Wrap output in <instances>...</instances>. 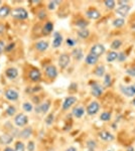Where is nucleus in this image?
<instances>
[{"instance_id": "f257e3e1", "label": "nucleus", "mask_w": 135, "mask_h": 151, "mask_svg": "<svg viewBox=\"0 0 135 151\" xmlns=\"http://www.w3.org/2000/svg\"><path fill=\"white\" fill-rule=\"evenodd\" d=\"M10 16L16 20H26L28 18V12L24 7H14L11 9Z\"/></svg>"}, {"instance_id": "f03ea898", "label": "nucleus", "mask_w": 135, "mask_h": 151, "mask_svg": "<svg viewBox=\"0 0 135 151\" xmlns=\"http://www.w3.org/2000/svg\"><path fill=\"white\" fill-rule=\"evenodd\" d=\"M28 117L25 115L24 113H17L15 116H14L13 119V123L16 127L21 128L24 127L28 124Z\"/></svg>"}, {"instance_id": "7ed1b4c3", "label": "nucleus", "mask_w": 135, "mask_h": 151, "mask_svg": "<svg viewBox=\"0 0 135 151\" xmlns=\"http://www.w3.org/2000/svg\"><path fill=\"white\" fill-rule=\"evenodd\" d=\"M45 75L48 79L55 80L58 75V70L53 65H48L45 68Z\"/></svg>"}, {"instance_id": "20e7f679", "label": "nucleus", "mask_w": 135, "mask_h": 151, "mask_svg": "<svg viewBox=\"0 0 135 151\" xmlns=\"http://www.w3.org/2000/svg\"><path fill=\"white\" fill-rule=\"evenodd\" d=\"M27 77H28V80L31 83H38V82L41 81V73H40V70L38 69H35V68L29 70Z\"/></svg>"}, {"instance_id": "39448f33", "label": "nucleus", "mask_w": 135, "mask_h": 151, "mask_svg": "<svg viewBox=\"0 0 135 151\" xmlns=\"http://www.w3.org/2000/svg\"><path fill=\"white\" fill-rule=\"evenodd\" d=\"M103 91H104V87H102L97 82H93L91 84V94L95 97V98H99L102 96Z\"/></svg>"}, {"instance_id": "423d86ee", "label": "nucleus", "mask_w": 135, "mask_h": 151, "mask_svg": "<svg viewBox=\"0 0 135 151\" xmlns=\"http://www.w3.org/2000/svg\"><path fill=\"white\" fill-rule=\"evenodd\" d=\"M4 97H5V99L8 100V101L15 102L19 99V93L16 90L9 88V89H6L5 92H4Z\"/></svg>"}, {"instance_id": "0eeeda50", "label": "nucleus", "mask_w": 135, "mask_h": 151, "mask_svg": "<svg viewBox=\"0 0 135 151\" xmlns=\"http://www.w3.org/2000/svg\"><path fill=\"white\" fill-rule=\"evenodd\" d=\"M100 111V104L97 101H93L86 108V113L89 116H94Z\"/></svg>"}, {"instance_id": "6e6552de", "label": "nucleus", "mask_w": 135, "mask_h": 151, "mask_svg": "<svg viewBox=\"0 0 135 151\" xmlns=\"http://www.w3.org/2000/svg\"><path fill=\"white\" fill-rule=\"evenodd\" d=\"M51 108V101L50 100H46V101L43 102L40 105H36L35 107V113L38 114H46L50 111Z\"/></svg>"}, {"instance_id": "1a4fd4ad", "label": "nucleus", "mask_w": 135, "mask_h": 151, "mask_svg": "<svg viewBox=\"0 0 135 151\" xmlns=\"http://www.w3.org/2000/svg\"><path fill=\"white\" fill-rule=\"evenodd\" d=\"M78 99L77 97H74V96H69L67 98L65 99V101H64V103L62 105V109L63 111H68L69 109H71L72 107L77 103Z\"/></svg>"}, {"instance_id": "9d476101", "label": "nucleus", "mask_w": 135, "mask_h": 151, "mask_svg": "<svg viewBox=\"0 0 135 151\" xmlns=\"http://www.w3.org/2000/svg\"><path fill=\"white\" fill-rule=\"evenodd\" d=\"M71 64V55L68 53H62L58 57V65L61 69H66Z\"/></svg>"}, {"instance_id": "9b49d317", "label": "nucleus", "mask_w": 135, "mask_h": 151, "mask_svg": "<svg viewBox=\"0 0 135 151\" xmlns=\"http://www.w3.org/2000/svg\"><path fill=\"white\" fill-rule=\"evenodd\" d=\"M105 50H106V48H105L104 45H101V43H97V45H94L90 48V53L100 58L105 52Z\"/></svg>"}, {"instance_id": "f8f14e48", "label": "nucleus", "mask_w": 135, "mask_h": 151, "mask_svg": "<svg viewBox=\"0 0 135 151\" xmlns=\"http://www.w3.org/2000/svg\"><path fill=\"white\" fill-rule=\"evenodd\" d=\"M64 41V37L62 35V33L58 32V31H56V32H53V43H51V45H53V48H58L62 45Z\"/></svg>"}, {"instance_id": "ddd939ff", "label": "nucleus", "mask_w": 135, "mask_h": 151, "mask_svg": "<svg viewBox=\"0 0 135 151\" xmlns=\"http://www.w3.org/2000/svg\"><path fill=\"white\" fill-rule=\"evenodd\" d=\"M5 77L8 80H15L18 77V70L14 67H9L5 70Z\"/></svg>"}, {"instance_id": "4468645a", "label": "nucleus", "mask_w": 135, "mask_h": 151, "mask_svg": "<svg viewBox=\"0 0 135 151\" xmlns=\"http://www.w3.org/2000/svg\"><path fill=\"white\" fill-rule=\"evenodd\" d=\"M130 9H131V7L128 4H125V5H120L116 8V13L118 14V15L121 16L122 17H126L127 15H128Z\"/></svg>"}, {"instance_id": "2eb2a0df", "label": "nucleus", "mask_w": 135, "mask_h": 151, "mask_svg": "<svg viewBox=\"0 0 135 151\" xmlns=\"http://www.w3.org/2000/svg\"><path fill=\"white\" fill-rule=\"evenodd\" d=\"M48 47H50V43L46 40H38L34 45V48L40 52H45L48 48Z\"/></svg>"}, {"instance_id": "dca6fc26", "label": "nucleus", "mask_w": 135, "mask_h": 151, "mask_svg": "<svg viewBox=\"0 0 135 151\" xmlns=\"http://www.w3.org/2000/svg\"><path fill=\"white\" fill-rule=\"evenodd\" d=\"M11 9V7L7 4H3L2 6H0V19H5L10 16Z\"/></svg>"}, {"instance_id": "f3484780", "label": "nucleus", "mask_w": 135, "mask_h": 151, "mask_svg": "<svg viewBox=\"0 0 135 151\" xmlns=\"http://www.w3.org/2000/svg\"><path fill=\"white\" fill-rule=\"evenodd\" d=\"M86 16L90 19H93V20H96V19H99L101 17V13L100 11H98L97 9L95 8H90L86 11Z\"/></svg>"}, {"instance_id": "a211bd4d", "label": "nucleus", "mask_w": 135, "mask_h": 151, "mask_svg": "<svg viewBox=\"0 0 135 151\" xmlns=\"http://www.w3.org/2000/svg\"><path fill=\"white\" fill-rule=\"evenodd\" d=\"M32 132H33L32 128L28 126V127L23 128L22 130L19 132V137H20L21 139L27 140V139H29V138L31 137V135H32Z\"/></svg>"}, {"instance_id": "6ab92c4d", "label": "nucleus", "mask_w": 135, "mask_h": 151, "mask_svg": "<svg viewBox=\"0 0 135 151\" xmlns=\"http://www.w3.org/2000/svg\"><path fill=\"white\" fill-rule=\"evenodd\" d=\"M14 137L11 135V134H2L0 135V143L1 144H5V145H9L11 142H13Z\"/></svg>"}, {"instance_id": "aec40b11", "label": "nucleus", "mask_w": 135, "mask_h": 151, "mask_svg": "<svg viewBox=\"0 0 135 151\" xmlns=\"http://www.w3.org/2000/svg\"><path fill=\"white\" fill-rule=\"evenodd\" d=\"M85 113H86V109L82 106H78L73 109V116L78 119L82 118L85 115Z\"/></svg>"}, {"instance_id": "412c9836", "label": "nucleus", "mask_w": 135, "mask_h": 151, "mask_svg": "<svg viewBox=\"0 0 135 151\" xmlns=\"http://www.w3.org/2000/svg\"><path fill=\"white\" fill-rule=\"evenodd\" d=\"M98 60H99V58L96 57V55H92V53L87 55V57L85 58V63H86V65H97Z\"/></svg>"}, {"instance_id": "4be33fe9", "label": "nucleus", "mask_w": 135, "mask_h": 151, "mask_svg": "<svg viewBox=\"0 0 135 151\" xmlns=\"http://www.w3.org/2000/svg\"><path fill=\"white\" fill-rule=\"evenodd\" d=\"M120 91L127 97H133L135 95V92L132 86H120Z\"/></svg>"}, {"instance_id": "5701e85b", "label": "nucleus", "mask_w": 135, "mask_h": 151, "mask_svg": "<svg viewBox=\"0 0 135 151\" xmlns=\"http://www.w3.org/2000/svg\"><path fill=\"white\" fill-rule=\"evenodd\" d=\"M53 31V22H51V21H46L43 26V33L45 35H51Z\"/></svg>"}, {"instance_id": "b1692460", "label": "nucleus", "mask_w": 135, "mask_h": 151, "mask_svg": "<svg viewBox=\"0 0 135 151\" xmlns=\"http://www.w3.org/2000/svg\"><path fill=\"white\" fill-rule=\"evenodd\" d=\"M99 137L103 141H108V142L114 140V135L110 132H108V131H101V132H99Z\"/></svg>"}, {"instance_id": "393cba45", "label": "nucleus", "mask_w": 135, "mask_h": 151, "mask_svg": "<svg viewBox=\"0 0 135 151\" xmlns=\"http://www.w3.org/2000/svg\"><path fill=\"white\" fill-rule=\"evenodd\" d=\"M105 67L103 65H97V67L95 68V70H93V73H94L95 76H97L98 78H102L103 76H105Z\"/></svg>"}, {"instance_id": "a878e982", "label": "nucleus", "mask_w": 135, "mask_h": 151, "mask_svg": "<svg viewBox=\"0 0 135 151\" xmlns=\"http://www.w3.org/2000/svg\"><path fill=\"white\" fill-rule=\"evenodd\" d=\"M78 37L81 38V40H87L90 36V30L88 28H84V29H80L77 32Z\"/></svg>"}, {"instance_id": "bb28decb", "label": "nucleus", "mask_w": 135, "mask_h": 151, "mask_svg": "<svg viewBox=\"0 0 135 151\" xmlns=\"http://www.w3.org/2000/svg\"><path fill=\"white\" fill-rule=\"evenodd\" d=\"M75 25L80 27V29H84V28H87V26L89 25V21L86 20L84 18H80V19H77L75 22Z\"/></svg>"}, {"instance_id": "cd10ccee", "label": "nucleus", "mask_w": 135, "mask_h": 151, "mask_svg": "<svg viewBox=\"0 0 135 151\" xmlns=\"http://www.w3.org/2000/svg\"><path fill=\"white\" fill-rule=\"evenodd\" d=\"M72 55L77 60H81L83 58V57H84V52H83V50H81V48H77V47H76L75 50H73Z\"/></svg>"}, {"instance_id": "c85d7f7f", "label": "nucleus", "mask_w": 135, "mask_h": 151, "mask_svg": "<svg viewBox=\"0 0 135 151\" xmlns=\"http://www.w3.org/2000/svg\"><path fill=\"white\" fill-rule=\"evenodd\" d=\"M117 58H118V53L115 52V50H111V52H108L106 55V60L108 63L114 62V60H116Z\"/></svg>"}, {"instance_id": "c756f323", "label": "nucleus", "mask_w": 135, "mask_h": 151, "mask_svg": "<svg viewBox=\"0 0 135 151\" xmlns=\"http://www.w3.org/2000/svg\"><path fill=\"white\" fill-rule=\"evenodd\" d=\"M5 113H6V115H7V116H9V117H13V116H15L16 114H17V112H16V108L13 106V105H9V106L6 108Z\"/></svg>"}, {"instance_id": "7c9ffc66", "label": "nucleus", "mask_w": 135, "mask_h": 151, "mask_svg": "<svg viewBox=\"0 0 135 151\" xmlns=\"http://www.w3.org/2000/svg\"><path fill=\"white\" fill-rule=\"evenodd\" d=\"M22 110L26 113H30L33 110V105L30 102H24L22 104Z\"/></svg>"}, {"instance_id": "2f4dec72", "label": "nucleus", "mask_w": 135, "mask_h": 151, "mask_svg": "<svg viewBox=\"0 0 135 151\" xmlns=\"http://www.w3.org/2000/svg\"><path fill=\"white\" fill-rule=\"evenodd\" d=\"M25 144L22 141H16L15 144H14V150L15 151H25Z\"/></svg>"}, {"instance_id": "473e14b6", "label": "nucleus", "mask_w": 135, "mask_h": 151, "mask_svg": "<svg viewBox=\"0 0 135 151\" xmlns=\"http://www.w3.org/2000/svg\"><path fill=\"white\" fill-rule=\"evenodd\" d=\"M111 112H103L101 113V115H100V120L103 121V122H107V121H110V119H111Z\"/></svg>"}, {"instance_id": "72a5a7b5", "label": "nucleus", "mask_w": 135, "mask_h": 151, "mask_svg": "<svg viewBox=\"0 0 135 151\" xmlns=\"http://www.w3.org/2000/svg\"><path fill=\"white\" fill-rule=\"evenodd\" d=\"M125 24V20H124V18H116V19H114V21H113V26L114 27H122Z\"/></svg>"}, {"instance_id": "f704fd0d", "label": "nucleus", "mask_w": 135, "mask_h": 151, "mask_svg": "<svg viewBox=\"0 0 135 151\" xmlns=\"http://www.w3.org/2000/svg\"><path fill=\"white\" fill-rule=\"evenodd\" d=\"M112 85V79H111V76L109 74H105L104 77V87L105 88H109L111 87Z\"/></svg>"}, {"instance_id": "c9c22d12", "label": "nucleus", "mask_w": 135, "mask_h": 151, "mask_svg": "<svg viewBox=\"0 0 135 151\" xmlns=\"http://www.w3.org/2000/svg\"><path fill=\"white\" fill-rule=\"evenodd\" d=\"M121 45H122V41L121 40H114L112 41L110 47H111L113 50H118Z\"/></svg>"}, {"instance_id": "e433bc0d", "label": "nucleus", "mask_w": 135, "mask_h": 151, "mask_svg": "<svg viewBox=\"0 0 135 151\" xmlns=\"http://www.w3.org/2000/svg\"><path fill=\"white\" fill-rule=\"evenodd\" d=\"M36 16H38V18L40 19V20H45L46 17H48V13H46L45 10H43V9H40V10L38 11V14H36Z\"/></svg>"}, {"instance_id": "4c0bfd02", "label": "nucleus", "mask_w": 135, "mask_h": 151, "mask_svg": "<svg viewBox=\"0 0 135 151\" xmlns=\"http://www.w3.org/2000/svg\"><path fill=\"white\" fill-rule=\"evenodd\" d=\"M53 121H55V115H53V113H50L48 116H46V118L45 119V124L48 126H51V124L53 123Z\"/></svg>"}, {"instance_id": "58836bf2", "label": "nucleus", "mask_w": 135, "mask_h": 151, "mask_svg": "<svg viewBox=\"0 0 135 151\" xmlns=\"http://www.w3.org/2000/svg\"><path fill=\"white\" fill-rule=\"evenodd\" d=\"M104 4L105 6H106L107 9H114L115 6H116V3H115V1H113V0H106V1H104Z\"/></svg>"}, {"instance_id": "ea45409f", "label": "nucleus", "mask_w": 135, "mask_h": 151, "mask_svg": "<svg viewBox=\"0 0 135 151\" xmlns=\"http://www.w3.org/2000/svg\"><path fill=\"white\" fill-rule=\"evenodd\" d=\"M61 2H58V1H50L48 3V8L50 9V10H55V9L58 7V5L60 4Z\"/></svg>"}, {"instance_id": "a19ab883", "label": "nucleus", "mask_w": 135, "mask_h": 151, "mask_svg": "<svg viewBox=\"0 0 135 151\" xmlns=\"http://www.w3.org/2000/svg\"><path fill=\"white\" fill-rule=\"evenodd\" d=\"M96 146H97V143H96L94 140L87 141V147H88V150L89 151H94Z\"/></svg>"}, {"instance_id": "79ce46f5", "label": "nucleus", "mask_w": 135, "mask_h": 151, "mask_svg": "<svg viewBox=\"0 0 135 151\" xmlns=\"http://www.w3.org/2000/svg\"><path fill=\"white\" fill-rule=\"evenodd\" d=\"M15 47H16V43L15 42H10V43H8V45H6V47H5V52H12V50L15 48Z\"/></svg>"}, {"instance_id": "37998d69", "label": "nucleus", "mask_w": 135, "mask_h": 151, "mask_svg": "<svg viewBox=\"0 0 135 151\" xmlns=\"http://www.w3.org/2000/svg\"><path fill=\"white\" fill-rule=\"evenodd\" d=\"M66 42H67V45L68 47H75L76 45H77V41H76L74 38L72 37H68L67 38V40H66Z\"/></svg>"}, {"instance_id": "c03bdc74", "label": "nucleus", "mask_w": 135, "mask_h": 151, "mask_svg": "<svg viewBox=\"0 0 135 151\" xmlns=\"http://www.w3.org/2000/svg\"><path fill=\"white\" fill-rule=\"evenodd\" d=\"M26 149H27V151H34L35 150V144H34L33 141H28L27 146H26Z\"/></svg>"}, {"instance_id": "a18cd8bd", "label": "nucleus", "mask_w": 135, "mask_h": 151, "mask_svg": "<svg viewBox=\"0 0 135 151\" xmlns=\"http://www.w3.org/2000/svg\"><path fill=\"white\" fill-rule=\"evenodd\" d=\"M5 47L6 43L3 40H0V55L3 53V52H5Z\"/></svg>"}, {"instance_id": "49530a36", "label": "nucleus", "mask_w": 135, "mask_h": 151, "mask_svg": "<svg viewBox=\"0 0 135 151\" xmlns=\"http://www.w3.org/2000/svg\"><path fill=\"white\" fill-rule=\"evenodd\" d=\"M126 74L130 77H135V68H129L126 70Z\"/></svg>"}, {"instance_id": "de8ad7c7", "label": "nucleus", "mask_w": 135, "mask_h": 151, "mask_svg": "<svg viewBox=\"0 0 135 151\" xmlns=\"http://www.w3.org/2000/svg\"><path fill=\"white\" fill-rule=\"evenodd\" d=\"M78 89V85L76 84V83H72V84L70 85V87H69V91L70 92H76Z\"/></svg>"}, {"instance_id": "09e8293b", "label": "nucleus", "mask_w": 135, "mask_h": 151, "mask_svg": "<svg viewBox=\"0 0 135 151\" xmlns=\"http://www.w3.org/2000/svg\"><path fill=\"white\" fill-rule=\"evenodd\" d=\"M117 60H118L119 62H123V60H126V55H125L124 52L118 53V58H117Z\"/></svg>"}, {"instance_id": "8fccbe9b", "label": "nucleus", "mask_w": 135, "mask_h": 151, "mask_svg": "<svg viewBox=\"0 0 135 151\" xmlns=\"http://www.w3.org/2000/svg\"><path fill=\"white\" fill-rule=\"evenodd\" d=\"M5 32V25L3 23H0V35H2Z\"/></svg>"}, {"instance_id": "3c124183", "label": "nucleus", "mask_w": 135, "mask_h": 151, "mask_svg": "<svg viewBox=\"0 0 135 151\" xmlns=\"http://www.w3.org/2000/svg\"><path fill=\"white\" fill-rule=\"evenodd\" d=\"M32 101L35 103V105H40V98L38 97H36V96H33L32 97Z\"/></svg>"}, {"instance_id": "603ef678", "label": "nucleus", "mask_w": 135, "mask_h": 151, "mask_svg": "<svg viewBox=\"0 0 135 151\" xmlns=\"http://www.w3.org/2000/svg\"><path fill=\"white\" fill-rule=\"evenodd\" d=\"M3 151H15V150H14V148L10 147V146H6V147L3 149Z\"/></svg>"}, {"instance_id": "864d4df0", "label": "nucleus", "mask_w": 135, "mask_h": 151, "mask_svg": "<svg viewBox=\"0 0 135 151\" xmlns=\"http://www.w3.org/2000/svg\"><path fill=\"white\" fill-rule=\"evenodd\" d=\"M128 3V1H127V0H121V1H118V4H119V6L120 5H125V4H127Z\"/></svg>"}, {"instance_id": "5fc2aeb1", "label": "nucleus", "mask_w": 135, "mask_h": 151, "mask_svg": "<svg viewBox=\"0 0 135 151\" xmlns=\"http://www.w3.org/2000/svg\"><path fill=\"white\" fill-rule=\"evenodd\" d=\"M66 151H77V148L74 147V146H71V147H69Z\"/></svg>"}, {"instance_id": "6e6d98bb", "label": "nucleus", "mask_w": 135, "mask_h": 151, "mask_svg": "<svg viewBox=\"0 0 135 151\" xmlns=\"http://www.w3.org/2000/svg\"><path fill=\"white\" fill-rule=\"evenodd\" d=\"M127 151H134V148L133 147H129L128 149H127Z\"/></svg>"}, {"instance_id": "4d7b16f0", "label": "nucleus", "mask_w": 135, "mask_h": 151, "mask_svg": "<svg viewBox=\"0 0 135 151\" xmlns=\"http://www.w3.org/2000/svg\"><path fill=\"white\" fill-rule=\"evenodd\" d=\"M131 26H132V27H133V28L135 29V21H134V22H133V23H132V24H131Z\"/></svg>"}, {"instance_id": "13d9d810", "label": "nucleus", "mask_w": 135, "mask_h": 151, "mask_svg": "<svg viewBox=\"0 0 135 151\" xmlns=\"http://www.w3.org/2000/svg\"><path fill=\"white\" fill-rule=\"evenodd\" d=\"M132 104H133L134 106H135V98H134L133 100H132Z\"/></svg>"}, {"instance_id": "bf43d9fd", "label": "nucleus", "mask_w": 135, "mask_h": 151, "mask_svg": "<svg viewBox=\"0 0 135 151\" xmlns=\"http://www.w3.org/2000/svg\"><path fill=\"white\" fill-rule=\"evenodd\" d=\"M132 88H133V90H134V92H135V84L132 85Z\"/></svg>"}, {"instance_id": "052dcab7", "label": "nucleus", "mask_w": 135, "mask_h": 151, "mask_svg": "<svg viewBox=\"0 0 135 151\" xmlns=\"http://www.w3.org/2000/svg\"><path fill=\"white\" fill-rule=\"evenodd\" d=\"M2 3H3V2H2V1H0V6H2Z\"/></svg>"}]
</instances>
